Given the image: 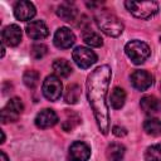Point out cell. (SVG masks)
Returning a JSON list of instances; mask_svg holds the SVG:
<instances>
[{
    "label": "cell",
    "instance_id": "obj_1",
    "mask_svg": "<svg viewBox=\"0 0 161 161\" xmlns=\"http://www.w3.org/2000/svg\"><path fill=\"white\" fill-rule=\"evenodd\" d=\"M111 68L108 65H101L96 68L87 78V97L92 107L97 126L103 135L109 131V111L107 104V92L111 80Z\"/></svg>",
    "mask_w": 161,
    "mask_h": 161
},
{
    "label": "cell",
    "instance_id": "obj_2",
    "mask_svg": "<svg viewBox=\"0 0 161 161\" xmlns=\"http://www.w3.org/2000/svg\"><path fill=\"white\" fill-rule=\"evenodd\" d=\"M94 20L97 23V26L108 36H118L123 31V24L122 21L112 13L107 10H101L96 14Z\"/></svg>",
    "mask_w": 161,
    "mask_h": 161
},
{
    "label": "cell",
    "instance_id": "obj_3",
    "mask_svg": "<svg viewBox=\"0 0 161 161\" xmlns=\"http://www.w3.org/2000/svg\"><path fill=\"white\" fill-rule=\"evenodd\" d=\"M126 9L138 19H150L158 11L156 1H125Z\"/></svg>",
    "mask_w": 161,
    "mask_h": 161
},
{
    "label": "cell",
    "instance_id": "obj_4",
    "mask_svg": "<svg viewBox=\"0 0 161 161\" xmlns=\"http://www.w3.org/2000/svg\"><path fill=\"white\" fill-rule=\"evenodd\" d=\"M126 55L135 64H142L150 57V47L141 40H131L125 45Z\"/></svg>",
    "mask_w": 161,
    "mask_h": 161
},
{
    "label": "cell",
    "instance_id": "obj_5",
    "mask_svg": "<svg viewBox=\"0 0 161 161\" xmlns=\"http://www.w3.org/2000/svg\"><path fill=\"white\" fill-rule=\"evenodd\" d=\"M24 109L23 102L20 98L14 97L10 98V101L6 103V106L1 109V122L3 123H9V122H15L18 118L21 116Z\"/></svg>",
    "mask_w": 161,
    "mask_h": 161
},
{
    "label": "cell",
    "instance_id": "obj_6",
    "mask_svg": "<svg viewBox=\"0 0 161 161\" xmlns=\"http://www.w3.org/2000/svg\"><path fill=\"white\" fill-rule=\"evenodd\" d=\"M72 57L74 63L82 69H87L97 62V54L86 47H77L73 50Z\"/></svg>",
    "mask_w": 161,
    "mask_h": 161
},
{
    "label": "cell",
    "instance_id": "obj_7",
    "mask_svg": "<svg viewBox=\"0 0 161 161\" xmlns=\"http://www.w3.org/2000/svg\"><path fill=\"white\" fill-rule=\"evenodd\" d=\"M43 94L47 99L54 102L58 101L62 96V82L57 75H48L44 82H43V87H42Z\"/></svg>",
    "mask_w": 161,
    "mask_h": 161
},
{
    "label": "cell",
    "instance_id": "obj_8",
    "mask_svg": "<svg viewBox=\"0 0 161 161\" xmlns=\"http://www.w3.org/2000/svg\"><path fill=\"white\" fill-rule=\"evenodd\" d=\"M89 157H91V147L87 143L82 141H75L70 145L68 152L69 161H88Z\"/></svg>",
    "mask_w": 161,
    "mask_h": 161
},
{
    "label": "cell",
    "instance_id": "obj_9",
    "mask_svg": "<svg viewBox=\"0 0 161 161\" xmlns=\"http://www.w3.org/2000/svg\"><path fill=\"white\" fill-rule=\"evenodd\" d=\"M21 42V29L16 24L5 26L1 31V43L9 47H15Z\"/></svg>",
    "mask_w": 161,
    "mask_h": 161
},
{
    "label": "cell",
    "instance_id": "obj_10",
    "mask_svg": "<svg viewBox=\"0 0 161 161\" xmlns=\"http://www.w3.org/2000/svg\"><path fill=\"white\" fill-rule=\"evenodd\" d=\"M74 42H75V35L69 28L62 26L54 34V44L60 49L70 48L74 44Z\"/></svg>",
    "mask_w": 161,
    "mask_h": 161
},
{
    "label": "cell",
    "instance_id": "obj_11",
    "mask_svg": "<svg viewBox=\"0 0 161 161\" xmlns=\"http://www.w3.org/2000/svg\"><path fill=\"white\" fill-rule=\"evenodd\" d=\"M36 14V10H35V6L33 5V3L30 1H25V0H21V1H18L14 6V15L18 20L20 21H26V20H30L34 18V15Z\"/></svg>",
    "mask_w": 161,
    "mask_h": 161
},
{
    "label": "cell",
    "instance_id": "obj_12",
    "mask_svg": "<svg viewBox=\"0 0 161 161\" xmlns=\"http://www.w3.org/2000/svg\"><path fill=\"white\" fill-rule=\"evenodd\" d=\"M25 31H26L28 36L31 38V39H34V40L44 39L49 34L48 26L42 20H34V21L28 23L26 26H25Z\"/></svg>",
    "mask_w": 161,
    "mask_h": 161
},
{
    "label": "cell",
    "instance_id": "obj_13",
    "mask_svg": "<svg viewBox=\"0 0 161 161\" xmlns=\"http://www.w3.org/2000/svg\"><path fill=\"white\" fill-rule=\"evenodd\" d=\"M131 83L137 91H146L152 86V75L147 70H135L131 74Z\"/></svg>",
    "mask_w": 161,
    "mask_h": 161
},
{
    "label": "cell",
    "instance_id": "obj_14",
    "mask_svg": "<svg viewBox=\"0 0 161 161\" xmlns=\"http://www.w3.org/2000/svg\"><path fill=\"white\" fill-rule=\"evenodd\" d=\"M58 122V116L57 113L50 109V108H44L42 109L36 117H35V125L36 127L39 128H49V127H53L55 123Z\"/></svg>",
    "mask_w": 161,
    "mask_h": 161
},
{
    "label": "cell",
    "instance_id": "obj_15",
    "mask_svg": "<svg viewBox=\"0 0 161 161\" xmlns=\"http://www.w3.org/2000/svg\"><path fill=\"white\" fill-rule=\"evenodd\" d=\"M141 109L146 114H155L161 111V102L155 96H145L140 101Z\"/></svg>",
    "mask_w": 161,
    "mask_h": 161
},
{
    "label": "cell",
    "instance_id": "obj_16",
    "mask_svg": "<svg viewBox=\"0 0 161 161\" xmlns=\"http://www.w3.org/2000/svg\"><path fill=\"white\" fill-rule=\"evenodd\" d=\"M125 152H126V148L123 145H121L118 142H113V143H109L107 146L106 157L108 161H122Z\"/></svg>",
    "mask_w": 161,
    "mask_h": 161
},
{
    "label": "cell",
    "instance_id": "obj_17",
    "mask_svg": "<svg viewBox=\"0 0 161 161\" xmlns=\"http://www.w3.org/2000/svg\"><path fill=\"white\" fill-rule=\"evenodd\" d=\"M80 93H82V89L78 84H75V83L68 84L67 89H65V93H64V101L69 104H75L79 101Z\"/></svg>",
    "mask_w": 161,
    "mask_h": 161
},
{
    "label": "cell",
    "instance_id": "obj_18",
    "mask_svg": "<svg viewBox=\"0 0 161 161\" xmlns=\"http://www.w3.org/2000/svg\"><path fill=\"white\" fill-rule=\"evenodd\" d=\"M57 15L63 19L64 21H74L75 16H77V10L75 8L68 5V4H62L60 6H58V10H57Z\"/></svg>",
    "mask_w": 161,
    "mask_h": 161
},
{
    "label": "cell",
    "instance_id": "obj_19",
    "mask_svg": "<svg viewBox=\"0 0 161 161\" xmlns=\"http://www.w3.org/2000/svg\"><path fill=\"white\" fill-rule=\"evenodd\" d=\"M143 130L150 136H161V121L157 118H148L143 122Z\"/></svg>",
    "mask_w": 161,
    "mask_h": 161
},
{
    "label": "cell",
    "instance_id": "obj_20",
    "mask_svg": "<svg viewBox=\"0 0 161 161\" xmlns=\"http://www.w3.org/2000/svg\"><path fill=\"white\" fill-rule=\"evenodd\" d=\"M83 40L87 45L89 47H94V48H99L103 45V39L101 38V35L93 30L86 29L83 31Z\"/></svg>",
    "mask_w": 161,
    "mask_h": 161
},
{
    "label": "cell",
    "instance_id": "obj_21",
    "mask_svg": "<svg viewBox=\"0 0 161 161\" xmlns=\"http://www.w3.org/2000/svg\"><path fill=\"white\" fill-rule=\"evenodd\" d=\"M125 101H126V92L119 87H114L111 93V106L114 109H119L123 107Z\"/></svg>",
    "mask_w": 161,
    "mask_h": 161
},
{
    "label": "cell",
    "instance_id": "obj_22",
    "mask_svg": "<svg viewBox=\"0 0 161 161\" xmlns=\"http://www.w3.org/2000/svg\"><path fill=\"white\" fill-rule=\"evenodd\" d=\"M53 70L60 77H68L72 73V65L65 59H57L53 62Z\"/></svg>",
    "mask_w": 161,
    "mask_h": 161
},
{
    "label": "cell",
    "instance_id": "obj_23",
    "mask_svg": "<svg viewBox=\"0 0 161 161\" xmlns=\"http://www.w3.org/2000/svg\"><path fill=\"white\" fill-rule=\"evenodd\" d=\"M145 160L146 161H161V143H156V145L147 147L145 152Z\"/></svg>",
    "mask_w": 161,
    "mask_h": 161
},
{
    "label": "cell",
    "instance_id": "obj_24",
    "mask_svg": "<svg viewBox=\"0 0 161 161\" xmlns=\"http://www.w3.org/2000/svg\"><path fill=\"white\" fill-rule=\"evenodd\" d=\"M23 82L28 88H35L39 82V73L36 70H26L23 75Z\"/></svg>",
    "mask_w": 161,
    "mask_h": 161
},
{
    "label": "cell",
    "instance_id": "obj_25",
    "mask_svg": "<svg viewBox=\"0 0 161 161\" xmlns=\"http://www.w3.org/2000/svg\"><path fill=\"white\" fill-rule=\"evenodd\" d=\"M30 53H31V57H33L34 59H42L43 57L47 55V53H48V47H47L45 44H43V43H36V44H34V45L31 47Z\"/></svg>",
    "mask_w": 161,
    "mask_h": 161
},
{
    "label": "cell",
    "instance_id": "obj_26",
    "mask_svg": "<svg viewBox=\"0 0 161 161\" xmlns=\"http://www.w3.org/2000/svg\"><path fill=\"white\" fill-rule=\"evenodd\" d=\"M79 117L77 116V114H70V116H68L67 118H65V121L63 122V130L64 131H67V132H69V131H72L78 123H79Z\"/></svg>",
    "mask_w": 161,
    "mask_h": 161
},
{
    "label": "cell",
    "instance_id": "obj_27",
    "mask_svg": "<svg viewBox=\"0 0 161 161\" xmlns=\"http://www.w3.org/2000/svg\"><path fill=\"white\" fill-rule=\"evenodd\" d=\"M112 132H113V135L117 136V137H123V136L127 135V130H126L125 127H121V126H114V127L112 128Z\"/></svg>",
    "mask_w": 161,
    "mask_h": 161
},
{
    "label": "cell",
    "instance_id": "obj_28",
    "mask_svg": "<svg viewBox=\"0 0 161 161\" xmlns=\"http://www.w3.org/2000/svg\"><path fill=\"white\" fill-rule=\"evenodd\" d=\"M0 161H9V158H8V156L5 155V152H4V151H1V152H0Z\"/></svg>",
    "mask_w": 161,
    "mask_h": 161
},
{
    "label": "cell",
    "instance_id": "obj_29",
    "mask_svg": "<svg viewBox=\"0 0 161 161\" xmlns=\"http://www.w3.org/2000/svg\"><path fill=\"white\" fill-rule=\"evenodd\" d=\"M1 143H4L5 142V135H4V131H1V141H0Z\"/></svg>",
    "mask_w": 161,
    "mask_h": 161
},
{
    "label": "cell",
    "instance_id": "obj_30",
    "mask_svg": "<svg viewBox=\"0 0 161 161\" xmlns=\"http://www.w3.org/2000/svg\"><path fill=\"white\" fill-rule=\"evenodd\" d=\"M160 88H161V83H160Z\"/></svg>",
    "mask_w": 161,
    "mask_h": 161
},
{
    "label": "cell",
    "instance_id": "obj_31",
    "mask_svg": "<svg viewBox=\"0 0 161 161\" xmlns=\"http://www.w3.org/2000/svg\"><path fill=\"white\" fill-rule=\"evenodd\" d=\"M160 42H161V38H160Z\"/></svg>",
    "mask_w": 161,
    "mask_h": 161
}]
</instances>
